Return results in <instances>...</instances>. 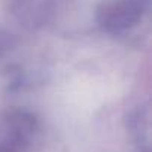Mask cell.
I'll return each mask as SVG.
<instances>
[{
  "mask_svg": "<svg viewBox=\"0 0 152 152\" xmlns=\"http://www.w3.org/2000/svg\"><path fill=\"white\" fill-rule=\"evenodd\" d=\"M142 14L137 0H110L100 11V23L112 31L124 30L133 26Z\"/></svg>",
  "mask_w": 152,
  "mask_h": 152,
  "instance_id": "6da1fadb",
  "label": "cell"
}]
</instances>
